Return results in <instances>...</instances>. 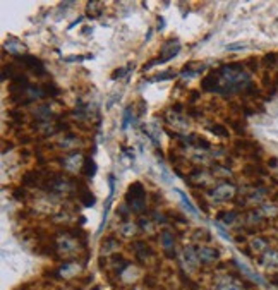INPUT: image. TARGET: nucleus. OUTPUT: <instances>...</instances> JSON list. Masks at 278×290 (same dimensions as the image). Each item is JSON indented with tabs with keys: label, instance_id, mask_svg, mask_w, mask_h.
Returning <instances> with one entry per match:
<instances>
[{
	"label": "nucleus",
	"instance_id": "f3484780",
	"mask_svg": "<svg viewBox=\"0 0 278 290\" xmlns=\"http://www.w3.org/2000/svg\"><path fill=\"white\" fill-rule=\"evenodd\" d=\"M186 180L194 187L204 186V184H208V174L204 170H194V172L189 174V177Z\"/></svg>",
	"mask_w": 278,
	"mask_h": 290
},
{
	"label": "nucleus",
	"instance_id": "393cba45",
	"mask_svg": "<svg viewBox=\"0 0 278 290\" xmlns=\"http://www.w3.org/2000/svg\"><path fill=\"white\" fill-rule=\"evenodd\" d=\"M246 222H248L249 225H259V223L263 222L261 211H258V209H252V211H249L248 215H246Z\"/></svg>",
	"mask_w": 278,
	"mask_h": 290
},
{
	"label": "nucleus",
	"instance_id": "79ce46f5",
	"mask_svg": "<svg viewBox=\"0 0 278 290\" xmlns=\"http://www.w3.org/2000/svg\"><path fill=\"white\" fill-rule=\"evenodd\" d=\"M131 69H134V64H131L127 69H117V71L112 74V79H119V78H122V76L126 74V72H129V71H131Z\"/></svg>",
	"mask_w": 278,
	"mask_h": 290
},
{
	"label": "nucleus",
	"instance_id": "a19ab883",
	"mask_svg": "<svg viewBox=\"0 0 278 290\" xmlns=\"http://www.w3.org/2000/svg\"><path fill=\"white\" fill-rule=\"evenodd\" d=\"M213 172H218V175H222V177L230 175V169H227V167H222V165H213Z\"/></svg>",
	"mask_w": 278,
	"mask_h": 290
},
{
	"label": "nucleus",
	"instance_id": "9b49d317",
	"mask_svg": "<svg viewBox=\"0 0 278 290\" xmlns=\"http://www.w3.org/2000/svg\"><path fill=\"white\" fill-rule=\"evenodd\" d=\"M78 186H79L78 187V199L83 203V206H95L96 198H95V194L88 189V186L83 182H78Z\"/></svg>",
	"mask_w": 278,
	"mask_h": 290
},
{
	"label": "nucleus",
	"instance_id": "3c124183",
	"mask_svg": "<svg viewBox=\"0 0 278 290\" xmlns=\"http://www.w3.org/2000/svg\"><path fill=\"white\" fill-rule=\"evenodd\" d=\"M217 229H218V232H220V235L223 237V239H227V240H230V235H228L227 232L223 230V227L220 225V223H217Z\"/></svg>",
	"mask_w": 278,
	"mask_h": 290
},
{
	"label": "nucleus",
	"instance_id": "473e14b6",
	"mask_svg": "<svg viewBox=\"0 0 278 290\" xmlns=\"http://www.w3.org/2000/svg\"><path fill=\"white\" fill-rule=\"evenodd\" d=\"M76 143H78V138H76L74 134H71V132H69V134L65 136V138L62 139L60 143H58V146H60V148H72V146H76Z\"/></svg>",
	"mask_w": 278,
	"mask_h": 290
},
{
	"label": "nucleus",
	"instance_id": "4be33fe9",
	"mask_svg": "<svg viewBox=\"0 0 278 290\" xmlns=\"http://www.w3.org/2000/svg\"><path fill=\"white\" fill-rule=\"evenodd\" d=\"M81 174L84 177H88V179H93L96 174V163L95 160L91 158V156H88V158H84V165H83L81 169Z\"/></svg>",
	"mask_w": 278,
	"mask_h": 290
},
{
	"label": "nucleus",
	"instance_id": "a878e982",
	"mask_svg": "<svg viewBox=\"0 0 278 290\" xmlns=\"http://www.w3.org/2000/svg\"><path fill=\"white\" fill-rule=\"evenodd\" d=\"M175 193H177V194H179V198H180V201H182V204H184V206H186V209H187V211H189V213H191V215H194V216H199V215H197V209H196V208H194V206H193V203H191V201H189V198H187V196H186V194H184V193H182V191H175Z\"/></svg>",
	"mask_w": 278,
	"mask_h": 290
},
{
	"label": "nucleus",
	"instance_id": "bf43d9fd",
	"mask_svg": "<svg viewBox=\"0 0 278 290\" xmlns=\"http://www.w3.org/2000/svg\"><path fill=\"white\" fill-rule=\"evenodd\" d=\"M235 240H237V242H246V237L244 235H237V237H235Z\"/></svg>",
	"mask_w": 278,
	"mask_h": 290
},
{
	"label": "nucleus",
	"instance_id": "f03ea898",
	"mask_svg": "<svg viewBox=\"0 0 278 290\" xmlns=\"http://www.w3.org/2000/svg\"><path fill=\"white\" fill-rule=\"evenodd\" d=\"M72 187H74L72 179L60 175V174H52V175L45 177L43 182H41V189L47 191V193H55V194L69 193Z\"/></svg>",
	"mask_w": 278,
	"mask_h": 290
},
{
	"label": "nucleus",
	"instance_id": "9d476101",
	"mask_svg": "<svg viewBox=\"0 0 278 290\" xmlns=\"http://www.w3.org/2000/svg\"><path fill=\"white\" fill-rule=\"evenodd\" d=\"M65 239H60L57 242V251H60V253H64V254H72V253H76L78 251V242L79 240L78 239H74L72 235H69L67 232H65Z\"/></svg>",
	"mask_w": 278,
	"mask_h": 290
},
{
	"label": "nucleus",
	"instance_id": "7c9ffc66",
	"mask_svg": "<svg viewBox=\"0 0 278 290\" xmlns=\"http://www.w3.org/2000/svg\"><path fill=\"white\" fill-rule=\"evenodd\" d=\"M16 74H19V72L16 71V65H14V64L3 65V69H2V81H5V79H10V81H12V78Z\"/></svg>",
	"mask_w": 278,
	"mask_h": 290
},
{
	"label": "nucleus",
	"instance_id": "39448f33",
	"mask_svg": "<svg viewBox=\"0 0 278 290\" xmlns=\"http://www.w3.org/2000/svg\"><path fill=\"white\" fill-rule=\"evenodd\" d=\"M17 62H21L23 67H26L29 72H33L34 76H45L47 74V69H45V64L34 55H21L17 57Z\"/></svg>",
	"mask_w": 278,
	"mask_h": 290
},
{
	"label": "nucleus",
	"instance_id": "09e8293b",
	"mask_svg": "<svg viewBox=\"0 0 278 290\" xmlns=\"http://www.w3.org/2000/svg\"><path fill=\"white\" fill-rule=\"evenodd\" d=\"M244 65H248L251 71H258V60H256V58H249V60L246 62Z\"/></svg>",
	"mask_w": 278,
	"mask_h": 290
},
{
	"label": "nucleus",
	"instance_id": "e433bc0d",
	"mask_svg": "<svg viewBox=\"0 0 278 290\" xmlns=\"http://www.w3.org/2000/svg\"><path fill=\"white\" fill-rule=\"evenodd\" d=\"M277 58H278V55L277 54H266L265 57H263V64L266 65V67H275L277 65Z\"/></svg>",
	"mask_w": 278,
	"mask_h": 290
},
{
	"label": "nucleus",
	"instance_id": "0eeeda50",
	"mask_svg": "<svg viewBox=\"0 0 278 290\" xmlns=\"http://www.w3.org/2000/svg\"><path fill=\"white\" fill-rule=\"evenodd\" d=\"M62 165H64V169L69 170V172H78V170H81L83 165H84V160H83L81 153L74 151L65 156V158H62Z\"/></svg>",
	"mask_w": 278,
	"mask_h": 290
},
{
	"label": "nucleus",
	"instance_id": "dca6fc26",
	"mask_svg": "<svg viewBox=\"0 0 278 290\" xmlns=\"http://www.w3.org/2000/svg\"><path fill=\"white\" fill-rule=\"evenodd\" d=\"M21 182H23L24 187H36V186H41L43 179H41V174L38 172V170H33V172L24 174Z\"/></svg>",
	"mask_w": 278,
	"mask_h": 290
},
{
	"label": "nucleus",
	"instance_id": "c9c22d12",
	"mask_svg": "<svg viewBox=\"0 0 278 290\" xmlns=\"http://www.w3.org/2000/svg\"><path fill=\"white\" fill-rule=\"evenodd\" d=\"M259 95H261V93H259V89L256 88L252 83L244 89V93H242V96H244V98H256V96H259Z\"/></svg>",
	"mask_w": 278,
	"mask_h": 290
},
{
	"label": "nucleus",
	"instance_id": "58836bf2",
	"mask_svg": "<svg viewBox=\"0 0 278 290\" xmlns=\"http://www.w3.org/2000/svg\"><path fill=\"white\" fill-rule=\"evenodd\" d=\"M170 78H175V72H173V71L160 72V74H156L155 78L151 79V81H167V79H170Z\"/></svg>",
	"mask_w": 278,
	"mask_h": 290
},
{
	"label": "nucleus",
	"instance_id": "5701e85b",
	"mask_svg": "<svg viewBox=\"0 0 278 290\" xmlns=\"http://www.w3.org/2000/svg\"><path fill=\"white\" fill-rule=\"evenodd\" d=\"M117 247H119V240H117L113 235L107 237V239L103 240V244H102V254H109V253H112V251H113V249H117Z\"/></svg>",
	"mask_w": 278,
	"mask_h": 290
},
{
	"label": "nucleus",
	"instance_id": "412c9836",
	"mask_svg": "<svg viewBox=\"0 0 278 290\" xmlns=\"http://www.w3.org/2000/svg\"><path fill=\"white\" fill-rule=\"evenodd\" d=\"M133 247H134V251H136L139 260H144V258H148L149 254H153V251L149 249V246L144 242V240H136V242L133 244Z\"/></svg>",
	"mask_w": 278,
	"mask_h": 290
},
{
	"label": "nucleus",
	"instance_id": "6e6552de",
	"mask_svg": "<svg viewBox=\"0 0 278 290\" xmlns=\"http://www.w3.org/2000/svg\"><path fill=\"white\" fill-rule=\"evenodd\" d=\"M197 256H199V261L204 264H210V263H215V261L218 260V256H220V253H218L215 247H208V246H199L197 247Z\"/></svg>",
	"mask_w": 278,
	"mask_h": 290
},
{
	"label": "nucleus",
	"instance_id": "8fccbe9b",
	"mask_svg": "<svg viewBox=\"0 0 278 290\" xmlns=\"http://www.w3.org/2000/svg\"><path fill=\"white\" fill-rule=\"evenodd\" d=\"M199 96H201V91H196V89H193V91H191V95H189V101H191V105H193L196 100H199Z\"/></svg>",
	"mask_w": 278,
	"mask_h": 290
},
{
	"label": "nucleus",
	"instance_id": "6e6d98bb",
	"mask_svg": "<svg viewBox=\"0 0 278 290\" xmlns=\"http://www.w3.org/2000/svg\"><path fill=\"white\" fill-rule=\"evenodd\" d=\"M172 110H175L177 114H180V112H182V105H180V103H173L172 105Z\"/></svg>",
	"mask_w": 278,
	"mask_h": 290
},
{
	"label": "nucleus",
	"instance_id": "4468645a",
	"mask_svg": "<svg viewBox=\"0 0 278 290\" xmlns=\"http://www.w3.org/2000/svg\"><path fill=\"white\" fill-rule=\"evenodd\" d=\"M160 242H162V247L167 251L168 254L173 253V246H175V237L170 232L168 229H163L162 233H160Z\"/></svg>",
	"mask_w": 278,
	"mask_h": 290
},
{
	"label": "nucleus",
	"instance_id": "f704fd0d",
	"mask_svg": "<svg viewBox=\"0 0 278 290\" xmlns=\"http://www.w3.org/2000/svg\"><path fill=\"white\" fill-rule=\"evenodd\" d=\"M43 91L47 93V96H58L60 95V89H58L54 83H47V85H43Z\"/></svg>",
	"mask_w": 278,
	"mask_h": 290
},
{
	"label": "nucleus",
	"instance_id": "a18cd8bd",
	"mask_svg": "<svg viewBox=\"0 0 278 290\" xmlns=\"http://www.w3.org/2000/svg\"><path fill=\"white\" fill-rule=\"evenodd\" d=\"M7 115H9V117H14V120H17V122H23V118H24V115L21 110H9L7 112Z\"/></svg>",
	"mask_w": 278,
	"mask_h": 290
},
{
	"label": "nucleus",
	"instance_id": "ea45409f",
	"mask_svg": "<svg viewBox=\"0 0 278 290\" xmlns=\"http://www.w3.org/2000/svg\"><path fill=\"white\" fill-rule=\"evenodd\" d=\"M194 146H196V148H203V149H210L211 148L210 141H208V139H204V138H201V136H196Z\"/></svg>",
	"mask_w": 278,
	"mask_h": 290
},
{
	"label": "nucleus",
	"instance_id": "49530a36",
	"mask_svg": "<svg viewBox=\"0 0 278 290\" xmlns=\"http://www.w3.org/2000/svg\"><path fill=\"white\" fill-rule=\"evenodd\" d=\"M248 45L246 43H234V45H227V50H230V52H239V50H242V48H246Z\"/></svg>",
	"mask_w": 278,
	"mask_h": 290
},
{
	"label": "nucleus",
	"instance_id": "4d7b16f0",
	"mask_svg": "<svg viewBox=\"0 0 278 290\" xmlns=\"http://www.w3.org/2000/svg\"><path fill=\"white\" fill-rule=\"evenodd\" d=\"M163 28H165V19L158 17V29H163Z\"/></svg>",
	"mask_w": 278,
	"mask_h": 290
},
{
	"label": "nucleus",
	"instance_id": "f8f14e48",
	"mask_svg": "<svg viewBox=\"0 0 278 290\" xmlns=\"http://www.w3.org/2000/svg\"><path fill=\"white\" fill-rule=\"evenodd\" d=\"M3 48H5V52L17 55V57H21V55H26V47H24V45L21 43V41L17 40V38H14V36H10L9 40L5 41Z\"/></svg>",
	"mask_w": 278,
	"mask_h": 290
},
{
	"label": "nucleus",
	"instance_id": "603ef678",
	"mask_svg": "<svg viewBox=\"0 0 278 290\" xmlns=\"http://www.w3.org/2000/svg\"><path fill=\"white\" fill-rule=\"evenodd\" d=\"M139 227H141L142 230H149V227H151V223H149L148 220L141 218V220H139Z\"/></svg>",
	"mask_w": 278,
	"mask_h": 290
},
{
	"label": "nucleus",
	"instance_id": "5fc2aeb1",
	"mask_svg": "<svg viewBox=\"0 0 278 290\" xmlns=\"http://www.w3.org/2000/svg\"><path fill=\"white\" fill-rule=\"evenodd\" d=\"M86 57H67V58H64L65 62H81V60H84Z\"/></svg>",
	"mask_w": 278,
	"mask_h": 290
},
{
	"label": "nucleus",
	"instance_id": "aec40b11",
	"mask_svg": "<svg viewBox=\"0 0 278 290\" xmlns=\"http://www.w3.org/2000/svg\"><path fill=\"white\" fill-rule=\"evenodd\" d=\"M242 174L249 177H256V175H266V170L263 169L259 163H248V165L242 167Z\"/></svg>",
	"mask_w": 278,
	"mask_h": 290
},
{
	"label": "nucleus",
	"instance_id": "de8ad7c7",
	"mask_svg": "<svg viewBox=\"0 0 278 290\" xmlns=\"http://www.w3.org/2000/svg\"><path fill=\"white\" fill-rule=\"evenodd\" d=\"M153 220H155L156 223H167V216H163L162 213H158V211H153Z\"/></svg>",
	"mask_w": 278,
	"mask_h": 290
},
{
	"label": "nucleus",
	"instance_id": "423d86ee",
	"mask_svg": "<svg viewBox=\"0 0 278 290\" xmlns=\"http://www.w3.org/2000/svg\"><path fill=\"white\" fill-rule=\"evenodd\" d=\"M182 263L187 271H196L199 266V256H197V249L194 246H186L182 251Z\"/></svg>",
	"mask_w": 278,
	"mask_h": 290
},
{
	"label": "nucleus",
	"instance_id": "7ed1b4c3",
	"mask_svg": "<svg viewBox=\"0 0 278 290\" xmlns=\"http://www.w3.org/2000/svg\"><path fill=\"white\" fill-rule=\"evenodd\" d=\"M179 52H180V45L177 43V40H168L165 45H163V48H162V57L153 58V60H149L148 64H144L142 71H149V69L155 67L156 64H163V62L172 60L173 57H177V55H179Z\"/></svg>",
	"mask_w": 278,
	"mask_h": 290
},
{
	"label": "nucleus",
	"instance_id": "72a5a7b5",
	"mask_svg": "<svg viewBox=\"0 0 278 290\" xmlns=\"http://www.w3.org/2000/svg\"><path fill=\"white\" fill-rule=\"evenodd\" d=\"M26 187L24 186H21V187H16V189H12V198L16 199V201H19V203H23L24 199H26Z\"/></svg>",
	"mask_w": 278,
	"mask_h": 290
},
{
	"label": "nucleus",
	"instance_id": "864d4df0",
	"mask_svg": "<svg viewBox=\"0 0 278 290\" xmlns=\"http://www.w3.org/2000/svg\"><path fill=\"white\" fill-rule=\"evenodd\" d=\"M197 204H199V208H203V211H204V213H208V211H210V208H208L206 201H204L203 198H199V201H197Z\"/></svg>",
	"mask_w": 278,
	"mask_h": 290
},
{
	"label": "nucleus",
	"instance_id": "ddd939ff",
	"mask_svg": "<svg viewBox=\"0 0 278 290\" xmlns=\"http://www.w3.org/2000/svg\"><path fill=\"white\" fill-rule=\"evenodd\" d=\"M134 199H146V191L141 182H133L126 193V201H134Z\"/></svg>",
	"mask_w": 278,
	"mask_h": 290
},
{
	"label": "nucleus",
	"instance_id": "2eb2a0df",
	"mask_svg": "<svg viewBox=\"0 0 278 290\" xmlns=\"http://www.w3.org/2000/svg\"><path fill=\"white\" fill-rule=\"evenodd\" d=\"M217 88H218V76H217V71H213V72H210L206 78H203V81H201V89H203V91L217 93Z\"/></svg>",
	"mask_w": 278,
	"mask_h": 290
},
{
	"label": "nucleus",
	"instance_id": "052dcab7",
	"mask_svg": "<svg viewBox=\"0 0 278 290\" xmlns=\"http://www.w3.org/2000/svg\"><path fill=\"white\" fill-rule=\"evenodd\" d=\"M272 199H273V201H275V203H278V191H277V193H275V194H273V196H272Z\"/></svg>",
	"mask_w": 278,
	"mask_h": 290
},
{
	"label": "nucleus",
	"instance_id": "6ab92c4d",
	"mask_svg": "<svg viewBox=\"0 0 278 290\" xmlns=\"http://www.w3.org/2000/svg\"><path fill=\"white\" fill-rule=\"evenodd\" d=\"M215 290H242V287L234 280V278L225 277V278H220V280L217 282Z\"/></svg>",
	"mask_w": 278,
	"mask_h": 290
},
{
	"label": "nucleus",
	"instance_id": "f257e3e1",
	"mask_svg": "<svg viewBox=\"0 0 278 290\" xmlns=\"http://www.w3.org/2000/svg\"><path fill=\"white\" fill-rule=\"evenodd\" d=\"M218 88L217 93L222 96H230L235 93H244V89L251 85V76L246 71L242 62L223 64L217 69Z\"/></svg>",
	"mask_w": 278,
	"mask_h": 290
},
{
	"label": "nucleus",
	"instance_id": "a211bd4d",
	"mask_svg": "<svg viewBox=\"0 0 278 290\" xmlns=\"http://www.w3.org/2000/svg\"><path fill=\"white\" fill-rule=\"evenodd\" d=\"M249 246H251V251L256 254H263L268 251V246H270V240L266 239V237H254V239L249 242Z\"/></svg>",
	"mask_w": 278,
	"mask_h": 290
},
{
	"label": "nucleus",
	"instance_id": "c756f323",
	"mask_svg": "<svg viewBox=\"0 0 278 290\" xmlns=\"http://www.w3.org/2000/svg\"><path fill=\"white\" fill-rule=\"evenodd\" d=\"M237 216L239 215L235 211H222L220 215H218V218H220L222 222L225 223V225H232V223L237 220Z\"/></svg>",
	"mask_w": 278,
	"mask_h": 290
},
{
	"label": "nucleus",
	"instance_id": "bb28decb",
	"mask_svg": "<svg viewBox=\"0 0 278 290\" xmlns=\"http://www.w3.org/2000/svg\"><path fill=\"white\" fill-rule=\"evenodd\" d=\"M88 9H86V12H88V17H91V19H95V17H98L100 14L103 12L102 9H98V7H102V3L100 2H88Z\"/></svg>",
	"mask_w": 278,
	"mask_h": 290
},
{
	"label": "nucleus",
	"instance_id": "1a4fd4ad",
	"mask_svg": "<svg viewBox=\"0 0 278 290\" xmlns=\"http://www.w3.org/2000/svg\"><path fill=\"white\" fill-rule=\"evenodd\" d=\"M259 264L268 268V270H278V251L268 249L266 253H263L259 258Z\"/></svg>",
	"mask_w": 278,
	"mask_h": 290
},
{
	"label": "nucleus",
	"instance_id": "4c0bfd02",
	"mask_svg": "<svg viewBox=\"0 0 278 290\" xmlns=\"http://www.w3.org/2000/svg\"><path fill=\"white\" fill-rule=\"evenodd\" d=\"M193 239L194 240H210V233H208V230L206 229H197L196 232H194V235H193Z\"/></svg>",
	"mask_w": 278,
	"mask_h": 290
},
{
	"label": "nucleus",
	"instance_id": "680f3d73",
	"mask_svg": "<svg viewBox=\"0 0 278 290\" xmlns=\"http://www.w3.org/2000/svg\"><path fill=\"white\" fill-rule=\"evenodd\" d=\"M93 290H100V289H98V287H95V289H93Z\"/></svg>",
	"mask_w": 278,
	"mask_h": 290
},
{
	"label": "nucleus",
	"instance_id": "37998d69",
	"mask_svg": "<svg viewBox=\"0 0 278 290\" xmlns=\"http://www.w3.org/2000/svg\"><path fill=\"white\" fill-rule=\"evenodd\" d=\"M131 112H133V107H127L126 112H124V122H122V129H124V131H126L127 124L131 122Z\"/></svg>",
	"mask_w": 278,
	"mask_h": 290
},
{
	"label": "nucleus",
	"instance_id": "b1692460",
	"mask_svg": "<svg viewBox=\"0 0 278 290\" xmlns=\"http://www.w3.org/2000/svg\"><path fill=\"white\" fill-rule=\"evenodd\" d=\"M208 129H210V132H213L215 136H218V138H228V134H230L228 129L222 124H211V125H208Z\"/></svg>",
	"mask_w": 278,
	"mask_h": 290
},
{
	"label": "nucleus",
	"instance_id": "c03bdc74",
	"mask_svg": "<svg viewBox=\"0 0 278 290\" xmlns=\"http://www.w3.org/2000/svg\"><path fill=\"white\" fill-rule=\"evenodd\" d=\"M187 114H189L193 118H196V117H201V115H203V112L197 110V108L194 107V105H187Z\"/></svg>",
	"mask_w": 278,
	"mask_h": 290
},
{
	"label": "nucleus",
	"instance_id": "2f4dec72",
	"mask_svg": "<svg viewBox=\"0 0 278 290\" xmlns=\"http://www.w3.org/2000/svg\"><path fill=\"white\" fill-rule=\"evenodd\" d=\"M239 268H241V271L244 275H248L251 280H254V282H258V284H265V280H263L261 277H259L258 273H254V271H251V268H248L246 264H239Z\"/></svg>",
	"mask_w": 278,
	"mask_h": 290
},
{
	"label": "nucleus",
	"instance_id": "20e7f679",
	"mask_svg": "<svg viewBox=\"0 0 278 290\" xmlns=\"http://www.w3.org/2000/svg\"><path fill=\"white\" fill-rule=\"evenodd\" d=\"M235 193H237V187L234 186L232 182H220L215 189L210 191V196L218 203H225L234 199Z\"/></svg>",
	"mask_w": 278,
	"mask_h": 290
},
{
	"label": "nucleus",
	"instance_id": "13d9d810",
	"mask_svg": "<svg viewBox=\"0 0 278 290\" xmlns=\"http://www.w3.org/2000/svg\"><path fill=\"white\" fill-rule=\"evenodd\" d=\"M268 165H270V167H277V165H278V162H277V158H270V162H268Z\"/></svg>",
	"mask_w": 278,
	"mask_h": 290
},
{
	"label": "nucleus",
	"instance_id": "c85d7f7f",
	"mask_svg": "<svg viewBox=\"0 0 278 290\" xmlns=\"http://www.w3.org/2000/svg\"><path fill=\"white\" fill-rule=\"evenodd\" d=\"M227 124L237 132L239 136H244L246 134V125L242 124V118L241 120H235V118H227Z\"/></svg>",
	"mask_w": 278,
	"mask_h": 290
},
{
	"label": "nucleus",
	"instance_id": "cd10ccee",
	"mask_svg": "<svg viewBox=\"0 0 278 290\" xmlns=\"http://www.w3.org/2000/svg\"><path fill=\"white\" fill-rule=\"evenodd\" d=\"M136 229H138L136 223L124 222L122 225H120V233H122V235H126V237H133L134 233H136Z\"/></svg>",
	"mask_w": 278,
	"mask_h": 290
}]
</instances>
